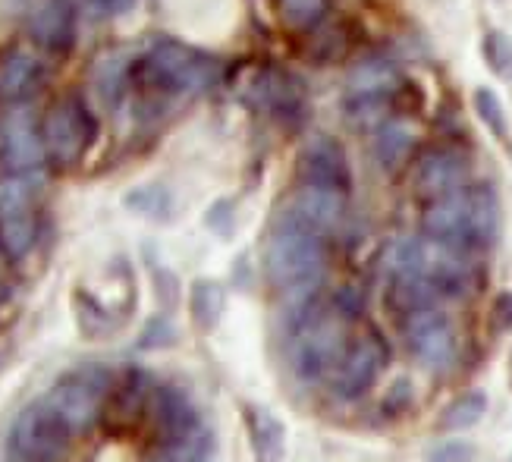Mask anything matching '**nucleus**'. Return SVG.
Masks as SVG:
<instances>
[{"label": "nucleus", "instance_id": "8", "mask_svg": "<svg viewBox=\"0 0 512 462\" xmlns=\"http://www.w3.org/2000/svg\"><path fill=\"white\" fill-rule=\"evenodd\" d=\"M403 337L412 356L425 368H450L456 359V330L447 312L440 308H418L403 315Z\"/></svg>", "mask_w": 512, "mask_h": 462}, {"label": "nucleus", "instance_id": "42", "mask_svg": "<svg viewBox=\"0 0 512 462\" xmlns=\"http://www.w3.org/2000/svg\"><path fill=\"white\" fill-rule=\"evenodd\" d=\"M7 299V286H4V280H0V302Z\"/></svg>", "mask_w": 512, "mask_h": 462}, {"label": "nucleus", "instance_id": "13", "mask_svg": "<svg viewBox=\"0 0 512 462\" xmlns=\"http://www.w3.org/2000/svg\"><path fill=\"white\" fill-rule=\"evenodd\" d=\"M76 0H32L26 13L29 38L51 54H66L76 41Z\"/></svg>", "mask_w": 512, "mask_h": 462}, {"label": "nucleus", "instance_id": "32", "mask_svg": "<svg viewBox=\"0 0 512 462\" xmlns=\"http://www.w3.org/2000/svg\"><path fill=\"white\" fill-rule=\"evenodd\" d=\"M484 60L500 79H512V38L503 32H487L484 35Z\"/></svg>", "mask_w": 512, "mask_h": 462}, {"label": "nucleus", "instance_id": "10", "mask_svg": "<svg viewBox=\"0 0 512 462\" xmlns=\"http://www.w3.org/2000/svg\"><path fill=\"white\" fill-rule=\"evenodd\" d=\"M145 425L154 437V444H167V440H183L192 437L195 431H202V415H198L195 403L170 384H158L151 393Z\"/></svg>", "mask_w": 512, "mask_h": 462}, {"label": "nucleus", "instance_id": "27", "mask_svg": "<svg viewBox=\"0 0 512 462\" xmlns=\"http://www.w3.org/2000/svg\"><path fill=\"white\" fill-rule=\"evenodd\" d=\"M484 412H487V396L481 390H469V393L456 396V400L447 409H443L437 425L443 431H465V428L478 425L481 418H484Z\"/></svg>", "mask_w": 512, "mask_h": 462}, {"label": "nucleus", "instance_id": "29", "mask_svg": "<svg viewBox=\"0 0 512 462\" xmlns=\"http://www.w3.org/2000/svg\"><path fill=\"white\" fill-rule=\"evenodd\" d=\"M258 98L271 110H293L299 104V88L286 73H264L258 82Z\"/></svg>", "mask_w": 512, "mask_h": 462}, {"label": "nucleus", "instance_id": "20", "mask_svg": "<svg viewBox=\"0 0 512 462\" xmlns=\"http://www.w3.org/2000/svg\"><path fill=\"white\" fill-rule=\"evenodd\" d=\"M249 434L258 462H280L286 450V431L283 422L267 409H249Z\"/></svg>", "mask_w": 512, "mask_h": 462}, {"label": "nucleus", "instance_id": "30", "mask_svg": "<svg viewBox=\"0 0 512 462\" xmlns=\"http://www.w3.org/2000/svg\"><path fill=\"white\" fill-rule=\"evenodd\" d=\"M76 315H79V324H82V334L85 337H107L114 334V318H110L104 308L95 302V299H85L82 293H76Z\"/></svg>", "mask_w": 512, "mask_h": 462}, {"label": "nucleus", "instance_id": "15", "mask_svg": "<svg viewBox=\"0 0 512 462\" xmlns=\"http://www.w3.org/2000/svg\"><path fill=\"white\" fill-rule=\"evenodd\" d=\"M384 365H387V343L377 334H365L346 352V359L337 365V371H333V393L343 396V400H355V396H362L374 384Z\"/></svg>", "mask_w": 512, "mask_h": 462}, {"label": "nucleus", "instance_id": "17", "mask_svg": "<svg viewBox=\"0 0 512 462\" xmlns=\"http://www.w3.org/2000/svg\"><path fill=\"white\" fill-rule=\"evenodd\" d=\"M41 82V63L26 51L0 54V104H22Z\"/></svg>", "mask_w": 512, "mask_h": 462}, {"label": "nucleus", "instance_id": "22", "mask_svg": "<svg viewBox=\"0 0 512 462\" xmlns=\"http://www.w3.org/2000/svg\"><path fill=\"white\" fill-rule=\"evenodd\" d=\"M224 286L217 280H195L189 290V315L198 330H214L220 315H224Z\"/></svg>", "mask_w": 512, "mask_h": 462}, {"label": "nucleus", "instance_id": "37", "mask_svg": "<svg viewBox=\"0 0 512 462\" xmlns=\"http://www.w3.org/2000/svg\"><path fill=\"white\" fill-rule=\"evenodd\" d=\"M136 0H76V7L88 16H120L132 10Z\"/></svg>", "mask_w": 512, "mask_h": 462}, {"label": "nucleus", "instance_id": "43", "mask_svg": "<svg viewBox=\"0 0 512 462\" xmlns=\"http://www.w3.org/2000/svg\"><path fill=\"white\" fill-rule=\"evenodd\" d=\"M10 462H32V459H10Z\"/></svg>", "mask_w": 512, "mask_h": 462}, {"label": "nucleus", "instance_id": "26", "mask_svg": "<svg viewBox=\"0 0 512 462\" xmlns=\"http://www.w3.org/2000/svg\"><path fill=\"white\" fill-rule=\"evenodd\" d=\"M38 176H4L0 180V220L35 211Z\"/></svg>", "mask_w": 512, "mask_h": 462}, {"label": "nucleus", "instance_id": "35", "mask_svg": "<svg viewBox=\"0 0 512 462\" xmlns=\"http://www.w3.org/2000/svg\"><path fill=\"white\" fill-rule=\"evenodd\" d=\"M475 459V444L469 440H443V444L431 447L425 462H472Z\"/></svg>", "mask_w": 512, "mask_h": 462}, {"label": "nucleus", "instance_id": "23", "mask_svg": "<svg viewBox=\"0 0 512 462\" xmlns=\"http://www.w3.org/2000/svg\"><path fill=\"white\" fill-rule=\"evenodd\" d=\"M214 450V437L208 428L195 431L183 440H167V444H154L145 462H208Z\"/></svg>", "mask_w": 512, "mask_h": 462}, {"label": "nucleus", "instance_id": "7", "mask_svg": "<svg viewBox=\"0 0 512 462\" xmlns=\"http://www.w3.org/2000/svg\"><path fill=\"white\" fill-rule=\"evenodd\" d=\"M48 161L41 129L26 104H13L10 114L0 120V167L7 176H38Z\"/></svg>", "mask_w": 512, "mask_h": 462}, {"label": "nucleus", "instance_id": "39", "mask_svg": "<svg viewBox=\"0 0 512 462\" xmlns=\"http://www.w3.org/2000/svg\"><path fill=\"white\" fill-rule=\"evenodd\" d=\"M412 403V384L409 381H396L390 393L384 396V412L387 415H403Z\"/></svg>", "mask_w": 512, "mask_h": 462}, {"label": "nucleus", "instance_id": "33", "mask_svg": "<svg viewBox=\"0 0 512 462\" xmlns=\"http://www.w3.org/2000/svg\"><path fill=\"white\" fill-rule=\"evenodd\" d=\"M176 340H180V334H176V327L167 315H154L148 318V324L142 327V334H139V349H167L173 346Z\"/></svg>", "mask_w": 512, "mask_h": 462}, {"label": "nucleus", "instance_id": "6", "mask_svg": "<svg viewBox=\"0 0 512 462\" xmlns=\"http://www.w3.org/2000/svg\"><path fill=\"white\" fill-rule=\"evenodd\" d=\"M73 428L44 403L35 400L16 415V422L7 437L10 459H32V462H57L73 447Z\"/></svg>", "mask_w": 512, "mask_h": 462}, {"label": "nucleus", "instance_id": "3", "mask_svg": "<svg viewBox=\"0 0 512 462\" xmlns=\"http://www.w3.org/2000/svg\"><path fill=\"white\" fill-rule=\"evenodd\" d=\"M132 76L158 95L189 98V95L208 92L220 79V60L205 51L189 48V44L164 38V41H154L142 57H136Z\"/></svg>", "mask_w": 512, "mask_h": 462}, {"label": "nucleus", "instance_id": "31", "mask_svg": "<svg viewBox=\"0 0 512 462\" xmlns=\"http://www.w3.org/2000/svg\"><path fill=\"white\" fill-rule=\"evenodd\" d=\"M475 110H478L481 123L491 129L497 139H509V123L503 114V104L491 88H475Z\"/></svg>", "mask_w": 512, "mask_h": 462}, {"label": "nucleus", "instance_id": "19", "mask_svg": "<svg viewBox=\"0 0 512 462\" xmlns=\"http://www.w3.org/2000/svg\"><path fill=\"white\" fill-rule=\"evenodd\" d=\"M387 299L396 312H403V315L418 312V308H434L437 302H443L437 283L425 274H396Z\"/></svg>", "mask_w": 512, "mask_h": 462}, {"label": "nucleus", "instance_id": "25", "mask_svg": "<svg viewBox=\"0 0 512 462\" xmlns=\"http://www.w3.org/2000/svg\"><path fill=\"white\" fill-rule=\"evenodd\" d=\"M38 239V217L32 214H19L0 220V252L7 258H26Z\"/></svg>", "mask_w": 512, "mask_h": 462}, {"label": "nucleus", "instance_id": "1", "mask_svg": "<svg viewBox=\"0 0 512 462\" xmlns=\"http://www.w3.org/2000/svg\"><path fill=\"white\" fill-rule=\"evenodd\" d=\"M264 264L267 277L286 296V305L293 308V321L299 324L315 308V290L327 268L324 236L280 217L271 242H267Z\"/></svg>", "mask_w": 512, "mask_h": 462}, {"label": "nucleus", "instance_id": "18", "mask_svg": "<svg viewBox=\"0 0 512 462\" xmlns=\"http://www.w3.org/2000/svg\"><path fill=\"white\" fill-rule=\"evenodd\" d=\"M399 85V70L384 57H365L355 63L346 79V92L352 101H368V98H387Z\"/></svg>", "mask_w": 512, "mask_h": 462}, {"label": "nucleus", "instance_id": "11", "mask_svg": "<svg viewBox=\"0 0 512 462\" xmlns=\"http://www.w3.org/2000/svg\"><path fill=\"white\" fill-rule=\"evenodd\" d=\"M44 403H48L66 425L73 428V434H88L98 422H101V406H104V393L95 390L88 384L82 374H66L60 378L48 393L41 396Z\"/></svg>", "mask_w": 512, "mask_h": 462}, {"label": "nucleus", "instance_id": "24", "mask_svg": "<svg viewBox=\"0 0 512 462\" xmlns=\"http://www.w3.org/2000/svg\"><path fill=\"white\" fill-rule=\"evenodd\" d=\"M415 145V132L406 126V123H384L381 132H377V142H374V154L377 161H381L384 170H396L399 164L406 161V154L412 151Z\"/></svg>", "mask_w": 512, "mask_h": 462}, {"label": "nucleus", "instance_id": "36", "mask_svg": "<svg viewBox=\"0 0 512 462\" xmlns=\"http://www.w3.org/2000/svg\"><path fill=\"white\" fill-rule=\"evenodd\" d=\"M283 4V16L296 26H311L315 19H321L327 0H280Z\"/></svg>", "mask_w": 512, "mask_h": 462}, {"label": "nucleus", "instance_id": "12", "mask_svg": "<svg viewBox=\"0 0 512 462\" xmlns=\"http://www.w3.org/2000/svg\"><path fill=\"white\" fill-rule=\"evenodd\" d=\"M343 214H346V192L324 189V186H302L286 202V211L280 217L318 236H327L343 224Z\"/></svg>", "mask_w": 512, "mask_h": 462}, {"label": "nucleus", "instance_id": "5", "mask_svg": "<svg viewBox=\"0 0 512 462\" xmlns=\"http://www.w3.org/2000/svg\"><path fill=\"white\" fill-rule=\"evenodd\" d=\"M343 349H346L343 324L321 315L315 305L296 324V343L293 352H289V362H293L299 381L315 384L324 381L330 371H337V365L343 362Z\"/></svg>", "mask_w": 512, "mask_h": 462}, {"label": "nucleus", "instance_id": "40", "mask_svg": "<svg viewBox=\"0 0 512 462\" xmlns=\"http://www.w3.org/2000/svg\"><path fill=\"white\" fill-rule=\"evenodd\" d=\"M491 321L497 330H512V290L497 296V302L491 308Z\"/></svg>", "mask_w": 512, "mask_h": 462}, {"label": "nucleus", "instance_id": "16", "mask_svg": "<svg viewBox=\"0 0 512 462\" xmlns=\"http://www.w3.org/2000/svg\"><path fill=\"white\" fill-rule=\"evenodd\" d=\"M465 176H469V161H465V154L456 148H437L418 161L415 192L421 198H428V202H434V198H443V195L462 189Z\"/></svg>", "mask_w": 512, "mask_h": 462}, {"label": "nucleus", "instance_id": "38", "mask_svg": "<svg viewBox=\"0 0 512 462\" xmlns=\"http://www.w3.org/2000/svg\"><path fill=\"white\" fill-rule=\"evenodd\" d=\"M154 293H158V299L167 305V308H173L176 302H180V280H176L170 271H164V268H154Z\"/></svg>", "mask_w": 512, "mask_h": 462}, {"label": "nucleus", "instance_id": "9", "mask_svg": "<svg viewBox=\"0 0 512 462\" xmlns=\"http://www.w3.org/2000/svg\"><path fill=\"white\" fill-rule=\"evenodd\" d=\"M151 374L142 368H126L123 378L114 381L110 393L104 396V406H101V425L110 434H129L145 425V415H148V403H151V393H154Z\"/></svg>", "mask_w": 512, "mask_h": 462}, {"label": "nucleus", "instance_id": "21", "mask_svg": "<svg viewBox=\"0 0 512 462\" xmlns=\"http://www.w3.org/2000/svg\"><path fill=\"white\" fill-rule=\"evenodd\" d=\"M132 66H136V60L126 57V54H104L98 63H95V73H92V82H95V92L98 98L114 107L120 104L126 85L132 79Z\"/></svg>", "mask_w": 512, "mask_h": 462}, {"label": "nucleus", "instance_id": "2", "mask_svg": "<svg viewBox=\"0 0 512 462\" xmlns=\"http://www.w3.org/2000/svg\"><path fill=\"white\" fill-rule=\"evenodd\" d=\"M425 233L443 246L459 252H481L494 246L500 233V205L491 186H469L456 189L425 208Z\"/></svg>", "mask_w": 512, "mask_h": 462}, {"label": "nucleus", "instance_id": "14", "mask_svg": "<svg viewBox=\"0 0 512 462\" xmlns=\"http://www.w3.org/2000/svg\"><path fill=\"white\" fill-rule=\"evenodd\" d=\"M299 180L302 186H324L349 192V161L343 145L333 136H311L299 151Z\"/></svg>", "mask_w": 512, "mask_h": 462}, {"label": "nucleus", "instance_id": "28", "mask_svg": "<svg viewBox=\"0 0 512 462\" xmlns=\"http://www.w3.org/2000/svg\"><path fill=\"white\" fill-rule=\"evenodd\" d=\"M126 208L151 220H167L173 211V195L161 183H148V186L126 192Z\"/></svg>", "mask_w": 512, "mask_h": 462}, {"label": "nucleus", "instance_id": "34", "mask_svg": "<svg viewBox=\"0 0 512 462\" xmlns=\"http://www.w3.org/2000/svg\"><path fill=\"white\" fill-rule=\"evenodd\" d=\"M205 224L211 233H217L220 239H230L233 236V227H236V208L230 198H220L214 202L208 211H205Z\"/></svg>", "mask_w": 512, "mask_h": 462}, {"label": "nucleus", "instance_id": "41", "mask_svg": "<svg viewBox=\"0 0 512 462\" xmlns=\"http://www.w3.org/2000/svg\"><path fill=\"white\" fill-rule=\"evenodd\" d=\"M337 312L343 315V321H352L362 315V293L359 290H340L337 293Z\"/></svg>", "mask_w": 512, "mask_h": 462}, {"label": "nucleus", "instance_id": "4", "mask_svg": "<svg viewBox=\"0 0 512 462\" xmlns=\"http://www.w3.org/2000/svg\"><path fill=\"white\" fill-rule=\"evenodd\" d=\"M98 120L79 95H66L48 107V114L41 120V139L44 151L57 167H76L85 151L95 145Z\"/></svg>", "mask_w": 512, "mask_h": 462}]
</instances>
